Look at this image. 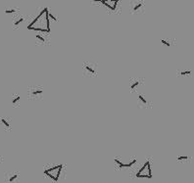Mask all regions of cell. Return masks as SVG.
I'll return each instance as SVG.
<instances>
[{
    "label": "cell",
    "instance_id": "cell-16",
    "mask_svg": "<svg viewBox=\"0 0 194 183\" xmlns=\"http://www.w3.org/2000/svg\"><path fill=\"white\" fill-rule=\"evenodd\" d=\"M23 21H24V19H22V18H21V19H19L17 22H15V26H18L19 24H21Z\"/></svg>",
    "mask_w": 194,
    "mask_h": 183
},
{
    "label": "cell",
    "instance_id": "cell-1",
    "mask_svg": "<svg viewBox=\"0 0 194 183\" xmlns=\"http://www.w3.org/2000/svg\"><path fill=\"white\" fill-rule=\"evenodd\" d=\"M62 167H63L62 165H59V166H56V167L47 168V169H45L44 171V174L46 176H48V177L50 179H52L54 182L57 183L58 180H59V177H60V173H61Z\"/></svg>",
    "mask_w": 194,
    "mask_h": 183
},
{
    "label": "cell",
    "instance_id": "cell-11",
    "mask_svg": "<svg viewBox=\"0 0 194 183\" xmlns=\"http://www.w3.org/2000/svg\"><path fill=\"white\" fill-rule=\"evenodd\" d=\"M141 6H142V3H139V4H137V5L135 6V7L133 8V11H136V10H138L140 7H141Z\"/></svg>",
    "mask_w": 194,
    "mask_h": 183
},
{
    "label": "cell",
    "instance_id": "cell-10",
    "mask_svg": "<svg viewBox=\"0 0 194 183\" xmlns=\"http://www.w3.org/2000/svg\"><path fill=\"white\" fill-rule=\"evenodd\" d=\"M14 12H15V9H9L5 11L6 14H12V13H14Z\"/></svg>",
    "mask_w": 194,
    "mask_h": 183
},
{
    "label": "cell",
    "instance_id": "cell-3",
    "mask_svg": "<svg viewBox=\"0 0 194 183\" xmlns=\"http://www.w3.org/2000/svg\"><path fill=\"white\" fill-rule=\"evenodd\" d=\"M19 178L18 173H10L8 175H6V183H15L16 180Z\"/></svg>",
    "mask_w": 194,
    "mask_h": 183
},
{
    "label": "cell",
    "instance_id": "cell-17",
    "mask_svg": "<svg viewBox=\"0 0 194 183\" xmlns=\"http://www.w3.org/2000/svg\"><path fill=\"white\" fill-rule=\"evenodd\" d=\"M36 37H37V38H38L39 40H41V41H42V42H44V38H43L42 36H40V35H36Z\"/></svg>",
    "mask_w": 194,
    "mask_h": 183
},
{
    "label": "cell",
    "instance_id": "cell-4",
    "mask_svg": "<svg viewBox=\"0 0 194 183\" xmlns=\"http://www.w3.org/2000/svg\"><path fill=\"white\" fill-rule=\"evenodd\" d=\"M178 162H182V161H186V160H189V157H187V156H180L177 159Z\"/></svg>",
    "mask_w": 194,
    "mask_h": 183
},
{
    "label": "cell",
    "instance_id": "cell-2",
    "mask_svg": "<svg viewBox=\"0 0 194 183\" xmlns=\"http://www.w3.org/2000/svg\"><path fill=\"white\" fill-rule=\"evenodd\" d=\"M136 176L139 178H152V171L149 161H147L144 166L139 169V171L136 173Z\"/></svg>",
    "mask_w": 194,
    "mask_h": 183
},
{
    "label": "cell",
    "instance_id": "cell-7",
    "mask_svg": "<svg viewBox=\"0 0 194 183\" xmlns=\"http://www.w3.org/2000/svg\"><path fill=\"white\" fill-rule=\"evenodd\" d=\"M84 69H85V70H88V72H90V73H95V71L93 70L92 68L88 67V66H84Z\"/></svg>",
    "mask_w": 194,
    "mask_h": 183
},
{
    "label": "cell",
    "instance_id": "cell-12",
    "mask_svg": "<svg viewBox=\"0 0 194 183\" xmlns=\"http://www.w3.org/2000/svg\"><path fill=\"white\" fill-rule=\"evenodd\" d=\"M139 84V82H138V81H136V82H135V83H133V84H131V86H130V88H131V89H135V88Z\"/></svg>",
    "mask_w": 194,
    "mask_h": 183
},
{
    "label": "cell",
    "instance_id": "cell-14",
    "mask_svg": "<svg viewBox=\"0 0 194 183\" xmlns=\"http://www.w3.org/2000/svg\"><path fill=\"white\" fill-rule=\"evenodd\" d=\"M42 90H36V91H32V95H36V94H41Z\"/></svg>",
    "mask_w": 194,
    "mask_h": 183
},
{
    "label": "cell",
    "instance_id": "cell-15",
    "mask_svg": "<svg viewBox=\"0 0 194 183\" xmlns=\"http://www.w3.org/2000/svg\"><path fill=\"white\" fill-rule=\"evenodd\" d=\"M48 16H49V18H51V19L53 20V21H55V22L57 21V19H56V18H55L54 16H53V15L51 14V13H48Z\"/></svg>",
    "mask_w": 194,
    "mask_h": 183
},
{
    "label": "cell",
    "instance_id": "cell-13",
    "mask_svg": "<svg viewBox=\"0 0 194 183\" xmlns=\"http://www.w3.org/2000/svg\"><path fill=\"white\" fill-rule=\"evenodd\" d=\"M138 97H139V100L141 101V102H142L143 104H146V100L144 99V97H143V96L140 95V96H138Z\"/></svg>",
    "mask_w": 194,
    "mask_h": 183
},
{
    "label": "cell",
    "instance_id": "cell-8",
    "mask_svg": "<svg viewBox=\"0 0 194 183\" xmlns=\"http://www.w3.org/2000/svg\"><path fill=\"white\" fill-rule=\"evenodd\" d=\"M20 99H21V97H19V96H18V97H16L15 99H13L12 103H13V104H17V103L19 102V101H20Z\"/></svg>",
    "mask_w": 194,
    "mask_h": 183
},
{
    "label": "cell",
    "instance_id": "cell-6",
    "mask_svg": "<svg viewBox=\"0 0 194 183\" xmlns=\"http://www.w3.org/2000/svg\"><path fill=\"white\" fill-rule=\"evenodd\" d=\"M1 123H2V124H4V125L6 126V127H8V128L10 127V124H8V121H7V120H6L5 119H1Z\"/></svg>",
    "mask_w": 194,
    "mask_h": 183
},
{
    "label": "cell",
    "instance_id": "cell-5",
    "mask_svg": "<svg viewBox=\"0 0 194 183\" xmlns=\"http://www.w3.org/2000/svg\"><path fill=\"white\" fill-rule=\"evenodd\" d=\"M191 73V71H182L178 73V74H180V76H187V74H190Z\"/></svg>",
    "mask_w": 194,
    "mask_h": 183
},
{
    "label": "cell",
    "instance_id": "cell-9",
    "mask_svg": "<svg viewBox=\"0 0 194 183\" xmlns=\"http://www.w3.org/2000/svg\"><path fill=\"white\" fill-rule=\"evenodd\" d=\"M161 42H162L163 44H165L166 46H168V47H170V46H171L170 42H168V41H167V40H165V39H162V40H161Z\"/></svg>",
    "mask_w": 194,
    "mask_h": 183
}]
</instances>
